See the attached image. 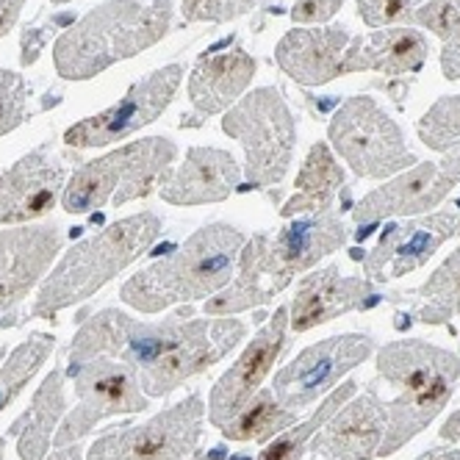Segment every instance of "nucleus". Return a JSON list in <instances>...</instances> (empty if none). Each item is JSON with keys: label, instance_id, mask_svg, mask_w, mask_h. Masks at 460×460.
Instances as JSON below:
<instances>
[{"label": "nucleus", "instance_id": "f257e3e1", "mask_svg": "<svg viewBox=\"0 0 460 460\" xmlns=\"http://www.w3.org/2000/svg\"><path fill=\"white\" fill-rule=\"evenodd\" d=\"M247 336L234 316L197 319L191 311L161 322H139L122 311L94 314L73 339L70 364L92 358H117L137 372L147 397H164L189 377L211 369Z\"/></svg>", "mask_w": 460, "mask_h": 460}, {"label": "nucleus", "instance_id": "f03ea898", "mask_svg": "<svg viewBox=\"0 0 460 460\" xmlns=\"http://www.w3.org/2000/svg\"><path fill=\"white\" fill-rule=\"evenodd\" d=\"M347 242L344 219L331 208L283 225L275 236L255 234L239 252V278L208 297L206 314L230 316L272 303L294 278L314 270Z\"/></svg>", "mask_w": 460, "mask_h": 460}, {"label": "nucleus", "instance_id": "7ed1b4c3", "mask_svg": "<svg viewBox=\"0 0 460 460\" xmlns=\"http://www.w3.org/2000/svg\"><path fill=\"white\" fill-rule=\"evenodd\" d=\"M244 244V234L234 225H203L172 255L155 261L130 278L119 297L125 305L142 314H158L178 303L214 297L230 283Z\"/></svg>", "mask_w": 460, "mask_h": 460}, {"label": "nucleus", "instance_id": "20e7f679", "mask_svg": "<svg viewBox=\"0 0 460 460\" xmlns=\"http://www.w3.org/2000/svg\"><path fill=\"white\" fill-rule=\"evenodd\" d=\"M172 25V0H109L92 9L53 45V61L61 78L89 81L111 64L134 58L153 48Z\"/></svg>", "mask_w": 460, "mask_h": 460}, {"label": "nucleus", "instance_id": "39448f33", "mask_svg": "<svg viewBox=\"0 0 460 460\" xmlns=\"http://www.w3.org/2000/svg\"><path fill=\"white\" fill-rule=\"evenodd\" d=\"M377 375L397 388V397L385 402V436L377 455H394L430 424L447 400L452 383L460 377V358L449 349L421 339L391 341L377 355Z\"/></svg>", "mask_w": 460, "mask_h": 460}, {"label": "nucleus", "instance_id": "423d86ee", "mask_svg": "<svg viewBox=\"0 0 460 460\" xmlns=\"http://www.w3.org/2000/svg\"><path fill=\"white\" fill-rule=\"evenodd\" d=\"M161 234L158 214L142 211L125 217L97 236L78 242L70 252L53 267V272L42 280L40 294L31 314L34 316H53L64 308H70L114 280L125 267L142 258Z\"/></svg>", "mask_w": 460, "mask_h": 460}, {"label": "nucleus", "instance_id": "0eeeda50", "mask_svg": "<svg viewBox=\"0 0 460 460\" xmlns=\"http://www.w3.org/2000/svg\"><path fill=\"white\" fill-rule=\"evenodd\" d=\"M175 158L178 147L172 139L150 137L106 153L103 158L86 161L64 186L61 208L67 214H89L106 203H114L117 208L134 203L158 189Z\"/></svg>", "mask_w": 460, "mask_h": 460}, {"label": "nucleus", "instance_id": "6e6552de", "mask_svg": "<svg viewBox=\"0 0 460 460\" xmlns=\"http://www.w3.org/2000/svg\"><path fill=\"white\" fill-rule=\"evenodd\" d=\"M222 130L244 147V175L250 186L267 189L286 178L297 145V122L275 86L244 94L225 114Z\"/></svg>", "mask_w": 460, "mask_h": 460}, {"label": "nucleus", "instance_id": "1a4fd4ad", "mask_svg": "<svg viewBox=\"0 0 460 460\" xmlns=\"http://www.w3.org/2000/svg\"><path fill=\"white\" fill-rule=\"evenodd\" d=\"M327 137L358 178L388 181L419 164L405 145L400 125L364 94L341 103L327 128Z\"/></svg>", "mask_w": 460, "mask_h": 460}, {"label": "nucleus", "instance_id": "9d476101", "mask_svg": "<svg viewBox=\"0 0 460 460\" xmlns=\"http://www.w3.org/2000/svg\"><path fill=\"white\" fill-rule=\"evenodd\" d=\"M67 375L75 380L78 405L64 419L61 430L53 436V447L78 444L86 433L94 430L97 421L119 413H139L147 408L142 394L139 372L117 358H92L84 364H70Z\"/></svg>", "mask_w": 460, "mask_h": 460}, {"label": "nucleus", "instance_id": "9b49d317", "mask_svg": "<svg viewBox=\"0 0 460 460\" xmlns=\"http://www.w3.org/2000/svg\"><path fill=\"white\" fill-rule=\"evenodd\" d=\"M203 419V397L189 394L183 402L142 424L114 427L92 444L86 460H183L200 441Z\"/></svg>", "mask_w": 460, "mask_h": 460}, {"label": "nucleus", "instance_id": "f8f14e48", "mask_svg": "<svg viewBox=\"0 0 460 460\" xmlns=\"http://www.w3.org/2000/svg\"><path fill=\"white\" fill-rule=\"evenodd\" d=\"M460 183V142L444 150L441 161L413 164L411 170L394 175L380 189L369 191L352 208L358 227L375 225L391 217H421L438 208L447 194Z\"/></svg>", "mask_w": 460, "mask_h": 460}, {"label": "nucleus", "instance_id": "ddd939ff", "mask_svg": "<svg viewBox=\"0 0 460 460\" xmlns=\"http://www.w3.org/2000/svg\"><path fill=\"white\" fill-rule=\"evenodd\" d=\"M372 349V339L360 333L331 336L311 344L275 375V400L288 411L308 408L322 394L331 391L349 369L364 364Z\"/></svg>", "mask_w": 460, "mask_h": 460}, {"label": "nucleus", "instance_id": "4468645a", "mask_svg": "<svg viewBox=\"0 0 460 460\" xmlns=\"http://www.w3.org/2000/svg\"><path fill=\"white\" fill-rule=\"evenodd\" d=\"M183 81V67L181 64H167V67L155 70L150 78L139 81L128 89L125 97H119V103L111 109L94 114L84 122H75L64 142L70 147H106L111 142H122L134 130L155 122L167 106L172 103V97Z\"/></svg>", "mask_w": 460, "mask_h": 460}, {"label": "nucleus", "instance_id": "2eb2a0df", "mask_svg": "<svg viewBox=\"0 0 460 460\" xmlns=\"http://www.w3.org/2000/svg\"><path fill=\"white\" fill-rule=\"evenodd\" d=\"M64 244L56 222L0 230V327L20 322V305L50 270Z\"/></svg>", "mask_w": 460, "mask_h": 460}, {"label": "nucleus", "instance_id": "dca6fc26", "mask_svg": "<svg viewBox=\"0 0 460 460\" xmlns=\"http://www.w3.org/2000/svg\"><path fill=\"white\" fill-rule=\"evenodd\" d=\"M452 236H460V203L455 211H436L408 222H394L383 230L375 250L360 255L364 272L380 283L411 275L424 267Z\"/></svg>", "mask_w": 460, "mask_h": 460}, {"label": "nucleus", "instance_id": "f3484780", "mask_svg": "<svg viewBox=\"0 0 460 460\" xmlns=\"http://www.w3.org/2000/svg\"><path fill=\"white\" fill-rule=\"evenodd\" d=\"M286 327H288V308H278L272 319L252 336V341L239 355L236 364L217 380L208 397V421L217 430L234 421L261 391V383L267 380L275 360L286 347Z\"/></svg>", "mask_w": 460, "mask_h": 460}, {"label": "nucleus", "instance_id": "a211bd4d", "mask_svg": "<svg viewBox=\"0 0 460 460\" xmlns=\"http://www.w3.org/2000/svg\"><path fill=\"white\" fill-rule=\"evenodd\" d=\"M67 181V155L42 145L0 175V225H25L45 217Z\"/></svg>", "mask_w": 460, "mask_h": 460}, {"label": "nucleus", "instance_id": "6ab92c4d", "mask_svg": "<svg viewBox=\"0 0 460 460\" xmlns=\"http://www.w3.org/2000/svg\"><path fill=\"white\" fill-rule=\"evenodd\" d=\"M242 167L234 153L219 147H191L181 167H170L158 183V194L170 206L222 203L236 191Z\"/></svg>", "mask_w": 460, "mask_h": 460}, {"label": "nucleus", "instance_id": "aec40b11", "mask_svg": "<svg viewBox=\"0 0 460 460\" xmlns=\"http://www.w3.org/2000/svg\"><path fill=\"white\" fill-rule=\"evenodd\" d=\"M385 421V405L377 394H364L355 402L341 405L322 424L319 436L305 449V460H369L383 444Z\"/></svg>", "mask_w": 460, "mask_h": 460}, {"label": "nucleus", "instance_id": "412c9836", "mask_svg": "<svg viewBox=\"0 0 460 460\" xmlns=\"http://www.w3.org/2000/svg\"><path fill=\"white\" fill-rule=\"evenodd\" d=\"M255 75V58L239 48L227 45V50H208L200 61L194 64L189 75V101L194 114L183 119V125L194 122L200 125L203 117L219 114L242 101V94L252 84Z\"/></svg>", "mask_w": 460, "mask_h": 460}, {"label": "nucleus", "instance_id": "4be33fe9", "mask_svg": "<svg viewBox=\"0 0 460 460\" xmlns=\"http://www.w3.org/2000/svg\"><path fill=\"white\" fill-rule=\"evenodd\" d=\"M369 278H344L339 267H324L316 272H308L300 286L297 297L288 308V324L297 333H305L316 324L333 322L349 311L367 308L375 300Z\"/></svg>", "mask_w": 460, "mask_h": 460}, {"label": "nucleus", "instance_id": "5701e85b", "mask_svg": "<svg viewBox=\"0 0 460 460\" xmlns=\"http://www.w3.org/2000/svg\"><path fill=\"white\" fill-rule=\"evenodd\" d=\"M352 37L344 25L294 28L278 42L275 58L280 70L303 86H322L341 75V61Z\"/></svg>", "mask_w": 460, "mask_h": 460}, {"label": "nucleus", "instance_id": "b1692460", "mask_svg": "<svg viewBox=\"0 0 460 460\" xmlns=\"http://www.w3.org/2000/svg\"><path fill=\"white\" fill-rule=\"evenodd\" d=\"M430 53L424 34L413 28H388V31H372L369 37L352 40L344 61L341 75L352 73H383V75H405L421 70V64Z\"/></svg>", "mask_w": 460, "mask_h": 460}, {"label": "nucleus", "instance_id": "393cba45", "mask_svg": "<svg viewBox=\"0 0 460 460\" xmlns=\"http://www.w3.org/2000/svg\"><path fill=\"white\" fill-rule=\"evenodd\" d=\"M344 186V170L336 161V155L331 153L324 142L314 145L303 170L297 175V194L280 208L283 219H291L297 214H322L331 211L339 189Z\"/></svg>", "mask_w": 460, "mask_h": 460}, {"label": "nucleus", "instance_id": "a878e982", "mask_svg": "<svg viewBox=\"0 0 460 460\" xmlns=\"http://www.w3.org/2000/svg\"><path fill=\"white\" fill-rule=\"evenodd\" d=\"M64 413V385L61 372L48 375L42 388L37 391L31 411L12 427V433L20 436L17 452L22 460H42L53 444V427Z\"/></svg>", "mask_w": 460, "mask_h": 460}, {"label": "nucleus", "instance_id": "bb28decb", "mask_svg": "<svg viewBox=\"0 0 460 460\" xmlns=\"http://www.w3.org/2000/svg\"><path fill=\"white\" fill-rule=\"evenodd\" d=\"M294 424H297V411L283 408L275 400L272 388H261L250 400V405L234 421L222 427V436L239 444H270L275 436H280Z\"/></svg>", "mask_w": 460, "mask_h": 460}, {"label": "nucleus", "instance_id": "cd10ccee", "mask_svg": "<svg viewBox=\"0 0 460 460\" xmlns=\"http://www.w3.org/2000/svg\"><path fill=\"white\" fill-rule=\"evenodd\" d=\"M460 314V247L416 288V316L424 324H444Z\"/></svg>", "mask_w": 460, "mask_h": 460}, {"label": "nucleus", "instance_id": "c85d7f7f", "mask_svg": "<svg viewBox=\"0 0 460 460\" xmlns=\"http://www.w3.org/2000/svg\"><path fill=\"white\" fill-rule=\"evenodd\" d=\"M355 385L358 383H341L331 397L319 405V411L308 421L294 424L291 430H283L280 436H275L255 460H305V447H308L314 430H319V427L331 419L341 405H347V400L355 394Z\"/></svg>", "mask_w": 460, "mask_h": 460}, {"label": "nucleus", "instance_id": "c756f323", "mask_svg": "<svg viewBox=\"0 0 460 460\" xmlns=\"http://www.w3.org/2000/svg\"><path fill=\"white\" fill-rule=\"evenodd\" d=\"M413 22L424 25L427 31L444 42L441 48V70L444 78H460V0H427L416 9Z\"/></svg>", "mask_w": 460, "mask_h": 460}, {"label": "nucleus", "instance_id": "7c9ffc66", "mask_svg": "<svg viewBox=\"0 0 460 460\" xmlns=\"http://www.w3.org/2000/svg\"><path fill=\"white\" fill-rule=\"evenodd\" d=\"M53 341L56 339L48 333H34L9 355L4 367H0V411H4L22 391V385L37 375V369L45 364V358L53 349Z\"/></svg>", "mask_w": 460, "mask_h": 460}, {"label": "nucleus", "instance_id": "2f4dec72", "mask_svg": "<svg viewBox=\"0 0 460 460\" xmlns=\"http://www.w3.org/2000/svg\"><path fill=\"white\" fill-rule=\"evenodd\" d=\"M419 139L430 150H449L460 137V94L441 97V101L419 119Z\"/></svg>", "mask_w": 460, "mask_h": 460}, {"label": "nucleus", "instance_id": "473e14b6", "mask_svg": "<svg viewBox=\"0 0 460 460\" xmlns=\"http://www.w3.org/2000/svg\"><path fill=\"white\" fill-rule=\"evenodd\" d=\"M261 0H183L186 22H230L252 12Z\"/></svg>", "mask_w": 460, "mask_h": 460}, {"label": "nucleus", "instance_id": "72a5a7b5", "mask_svg": "<svg viewBox=\"0 0 460 460\" xmlns=\"http://www.w3.org/2000/svg\"><path fill=\"white\" fill-rule=\"evenodd\" d=\"M25 81L12 70H0V137L22 125L25 119Z\"/></svg>", "mask_w": 460, "mask_h": 460}, {"label": "nucleus", "instance_id": "f704fd0d", "mask_svg": "<svg viewBox=\"0 0 460 460\" xmlns=\"http://www.w3.org/2000/svg\"><path fill=\"white\" fill-rule=\"evenodd\" d=\"M424 6V0H358V14L369 28H383L391 22L413 20L416 9Z\"/></svg>", "mask_w": 460, "mask_h": 460}, {"label": "nucleus", "instance_id": "c9c22d12", "mask_svg": "<svg viewBox=\"0 0 460 460\" xmlns=\"http://www.w3.org/2000/svg\"><path fill=\"white\" fill-rule=\"evenodd\" d=\"M341 6H344V0H297L291 9V20L300 25L327 22Z\"/></svg>", "mask_w": 460, "mask_h": 460}, {"label": "nucleus", "instance_id": "e433bc0d", "mask_svg": "<svg viewBox=\"0 0 460 460\" xmlns=\"http://www.w3.org/2000/svg\"><path fill=\"white\" fill-rule=\"evenodd\" d=\"M22 6H25V0H0V37H6L14 28Z\"/></svg>", "mask_w": 460, "mask_h": 460}, {"label": "nucleus", "instance_id": "4c0bfd02", "mask_svg": "<svg viewBox=\"0 0 460 460\" xmlns=\"http://www.w3.org/2000/svg\"><path fill=\"white\" fill-rule=\"evenodd\" d=\"M191 460H252V457H250V455H234V457H227L225 447H214L211 452L197 455V457H191Z\"/></svg>", "mask_w": 460, "mask_h": 460}, {"label": "nucleus", "instance_id": "58836bf2", "mask_svg": "<svg viewBox=\"0 0 460 460\" xmlns=\"http://www.w3.org/2000/svg\"><path fill=\"white\" fill-rule=\"evenodd\" d=\"M48 460H81V447H78V444L58 447V452H53Z\"/></svg>", "mask_w": 460, "mask_h": 460}, {"label": "nucleus", "instance_id": "ea45409f", "mask_svg": "<svg viewBox=\"0 0 460 460\" xmlns=\"http://www.w3.org/2000/svg\"><path fill=\"white\" fill-rule=\"evenodd\" d=\"M441 436H444L447 441H449V438H452V441H457V438H460V413H455V416L444 424Z\"/></svg>", "mask_w": 460, "mask_h": 460}, {"label": "nucleus", "instance_id": "a19ab883", "mask_svg": "<svg viewBox=\"0 0 460 460\" xmlns=\"http://www.w3.org/2000/svg\"><path fill=\"white\" fill-rule=\"evenodd\" d=\"M452 455L447 452V449H430V452H424L421 457H416V460H449Z\"/></svg>", "mask_w": 460, "mask_h": 460}, {"label": "nucleus", "instance_id": "79ce46f5", "mask_svg": "<svg viewBox=\"0 0 460 460\" xmlns=\"http://www.w3.org/2000/svg\"><path fill=\"white\" fill-rule=\"evenodd\" d=\"M4 355H6V349H4V347H0V358H4Z\"/></svg>", "mask_w": 460, "mask_h": 460}, {"label": "nucleus", "instance_id": "37998d69", "mask_svg": "<svg viewBox=\"0 0 460 460\" xmlns=\"http://www.w3.org/2000/svg\"><path fill=\"white\" fill-rule=\"evenodd\" d=\"M53 4H67V0H53Z\"/></svg>", "mask_w": 460, "mask_h": 460}, {"label": "nucleus", "instance_id": "c03bdc74", "mask_svg": "<svg viewBox=\"0 0 460 460\" xmlns=\"http://www.w3.org/2000/svg\"><path fill=\"white\" fill-rule=\"evenodd\" d=\"M0 460H4V452H0Z\"/></svg>", "mask_w": 460, "mask_h": 460}]
</instances>
